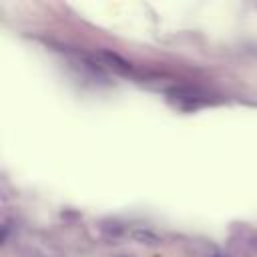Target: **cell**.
<instances>
[{
	"instance_id": "1",
	"label": "cell",
	"mask_w": 257,
	"mask_h": 257,
	"mask_svg": "<svg viewBox=\"0 0 257 257\" xmlns=\"http://www.w3.org/2000/svg\"><path fill=\"white\" fill-rule=\"evenodd\" d=\"M131 237L137 241V243H147V245H157L161 239L157 233L149 231V229H133L131 231Z\"/></svg>"
},
{
	"instance_id": "2",
	"label": "cell",
	"mask_w": 257,
	"mask_h": 257,
	"mask_svg": "<svg viewBox=\"0 0 257 257\" xmlns=\"http://www.w3.org/2000/svg\"><path fill=\"white\" fill-rule=\"evenodd\" d=\"M102 56L106 58V62L110 64V66H114L116 70H120V72H126L131 66H128V62L124 60V58H120L118 54H110V52H102Z\"/></svg>"
}]
</instances>
